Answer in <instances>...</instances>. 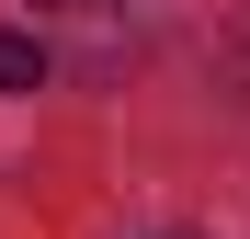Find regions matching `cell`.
Returning a JSON list of instances; mask_svg holds the SVG:
<instances>
[{"label":"cell","mask_w":250,"mask_h":239,"mask_svg":"<svg viewBox=\"0 0 250 239\" xmlns=\"http://www.w3.org/2000/svg\"><path fill=\"white\" fill-rule=\"evenodd\" d=\"M34 80H46V46H34V34H0V103L34 91Z\"/></svg>","instance_id":"1"}]
</instances>
